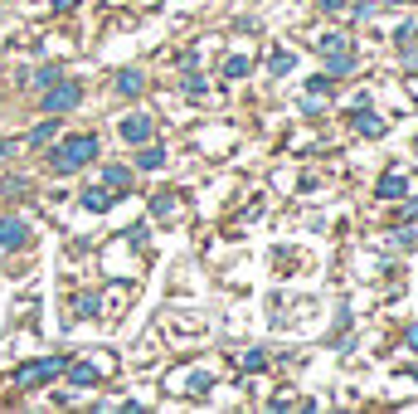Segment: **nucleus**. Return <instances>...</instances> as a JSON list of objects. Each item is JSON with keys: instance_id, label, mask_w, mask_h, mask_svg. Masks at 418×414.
Returning a JSON list of instances; mask_svg holds the SVG:
<instances>
[{"instance_id": "dca6fc26", "label": "nucleus", "mask_w": 418, "mask_h": 414, "mask_svg": "<svg viewBox=\"0 0 418 414\" xmlns=\"http://www.w3.org/2000/svg\"><path fill=\"white\" fill-rule=\"evenodd\" d=\"M263 366H268V356H263V351H243V371H248V375H258Z\"/></svg>"}, {"instance_id": "f8f14e48", "label": "nucleus", "mask_w": 418, "mask_h": 414, "mask_svg": "<svg viewBox=\"0 0 418 414\" xmlns=\"http://www.w3.org/2000/svg\"><path fill=\"white\" fill-rule=\"evenodd\" d=\"M355 132H365V137H380V132H384V122H380L375 112H360V117H355Z\"/></svg>"}, {"instance_id": "b1692460", "label": "nucleus", "mask_w": 418, "mask_h": 414, "mask_svg": "<svg viewBox=\"0 0 418 414\" xmlns=\"http://www.w3.org/2000/svg\"><path fill=\"white\" fill-rule=\"evenodd\" d=\"M316 5H321V10H340L345 0H316Z\"/></svg>"}, {"instance_id": "4be33fe9", "label": "nucleus", "mask_w": 418, "mask_h": 414, "mask_svg": "<svg viewBox=\"0 0 418 414\" xmlns=\"http://www.w3.org/2000/svg\"><path fill=\"white\" fill-rule=\"evenodd\" d=\"M375 5H380V0H360V5H355V20H370V15H375Z\"/></svg>"}, {"instance_id": "6e6552de", "label": "nucleus", "mask_w": 418, "mask_h": 414, "mask_svg": "<svg viewBox=\"0 0 418 414\" xmlns=\"http://www.w3.org/2000/svg\"><path fill=\"white\" fill-rule=\"evenodd\" d=\"M112 205H117V195H107V191H98V186L83 191V209H88V214H103V209H112Z\"/></svg>"}, {"instance_id": "aec40b11", "label": "nucleus", "mask_w": 418, "mask_h": 414, "mask_svg": "<svg viewBox=\"0 0 418 414\" xmlns=\"http://www.w3.org/2000/svg\"><path fill=\"white\" fill-rule=\"evenodd\" d=\"M49 137H54V122H39V127H34V137H29V142H34V146H44V142H49Z\"/></svg>"}, {"instance_id": "f3484780", "label": "nucleus", "mask_w": 418, "mask_h": 414, "mask_svg": "<svg viewBox=\"0 0 418 414\" xmlns=\"http://www.w3.org/2000/svg\"><path fill=\"white\" fill-rule=\"evenodd\" d=\"M414 39H418V25H399V29H394V44H399V49H409Z\"/></svg>"}, {"instance_id": "ddd939ff", "label": "nucleus", "mask_w": 418, "mask_h": 414, "mask_svg": "<svg viewBox=\"0 0 418 414\" xmlns=\"http://www.w3.org/2000/svg\"><path fill=\"white\" fill-rule=\"evenodd\" d=\"M107 186H112V191H127V186H131V171H127V166H112V171H107Z\"/></svg>"}, {"instance_id": "6ab92c4d", "label": "nucleus", "mask_w": 418, "mask_h": 414, "mask_svg": "<svg viewBox=\"0 0 418 414\" xmlns=\"http://www.w3.org/2000/svg\"><path fill=\"white\" fill-rule=\"evenodd\" d=\"M73 380H78V385H93V380H98V366H88V361L73 366Z\"/></svg>"}, {"instance_id": "393cba45", "label": "nucleus", "mask_w": 418, "mask_h": 414, "mask_svg": "<svg viewBox=\"0 0 418 414\" xmlns=\"http://www.w3.org/2000/svg\"><path fill=\"white\" fill-rule=\"evenodd\" d=\"M73 5H78V0H54V10H73Z\"/></svg>"}, {"instance_id": "9d476101", "label": "nucleus", "mask_w": 418, "mask_h": 414, "mask_svg": "<svg viewBox=\"0 0 418 414\" xmlns=\"http://www.w3.org/2000/svg\"><path fill=\"white\" fill-rule=\"evenodd\" d=\"M268 64H273V74L282 78V74H292V69H297V54H292V49H273V59H268Z\"/></svg>"}, {"instance_id": "5701e85b", "label": "nucleus", "mask_w": 418, "mask_h": 414, "mask_svg": "<svg viewBox=\"0 0 418 414\" xmlns=\"http://www.w3.org/2000/svg\"><path fill=\"white\" fill-rule=\"evenodd\" d=\"M98 312V298H78V317H93Z\"/></svg>"}, {"instance_id": "9b49d317", "label": "nucleus", "mask_w": 418, "mask_h": 414, "mask_svg": "<svg viewBox=\"0 0 418 414\" xmlns=\"http://www.w3.org/2000/svg\"><path fill=\"white\" fill-rule=\"evenodd\" d=\"M141 88H146V78H141V74H122V78H117V93H122V98H136Z\"/></svg>"}, {"instance_id": "7ed1b4c3", "label": "nucleus", "mask_w": 418, "mask_h": 414, "mask_svg": "<svg viewBox=\"0 0 418 414\" xmlns=\"http://www.w3.org/2000/svg\"><path fill=\"white\" fill-rule=\"evenodd\" d=\"M83 103V88L73 83V78H59V83H49L44 88V107L59 117V112H73V107Z\"/></svg>"}, {"instance_id": "f03ea898", "label": "nucleus", "mask_w": 418, "mask_h": 414, "mask_svg": "<svg viewBox=\"0 0 418 414\" xmlns=\"http://www.w3.org/2000/svg\"><path fill=\"white\" fill-rule=\"evenodd\" d=\"M59 371H64V361H59V356H44V361H29V366H20V371H15V385H20V390H34V385L54 380Z\"/></svg>"}, {"instance_id": "423d86ee", "label": "nucleus", "mask_w": 418, "mask_h": 414, "mask_svg": "<svg viewBox=\"0 0 418 414\" xmlns=\"http://www.w3.org/2000/svg\"><path fill=\"white\" fill-rule=\"evenodd\" d=\"M409 195V176L404 171H384L380 176V200H404Z\"/></svg>"}, {"instance_id": "4468645a", "label": "nucleus", "mask_w": 418, "mask_h": 414, "mask_svg": "<svg viewBox=\"0 0 418 414\" xmlns=\"http://www.w3.org/2000/svg\"><path fill=\"white\" fill-rule=\"evenodd\" d=\"M316 49H321V54H340V49H350V44H345V34H326Z\"/></svg>"}, {"instance_id": "a878e982", "label": "nucleus", "mask_w": 418, "mask_h": 414, "mask_svg": "<svg viewBox=\"0 0 418 414\" xmlns=\"http://www.w3.org/2000/svg\"><path fill=\"white\" fill-rule=\"evenodd\" d=\"M409 346H414V351H418V326H414V331H409Z\"/></svg>"}, {"instance_id": "bb28decb", "label": "nucleus", "mask_w": 418, "mask_h": 414, "mask_svg": "<svg viewBox=\"0 0 418 414\" xmlns=\"http://www.w3.org/2000/svg\"><path fill=\"white\" fill-rule=\"evenodd\" d=\"M380 5H404V0H380Z\"/></svg>"}, {"instance_id": "f257e3e1", "label": "nucleus", "mask_w": 418, "mask_h": 414, "mask_svg": "<svg viewBox=\"0 0 418 414\" xmlns=\"http://www.w3.org/2000/svg\"><path fill=\"white\" fill-rule=\"evenodd\" d=\"M93 156H98V137H93V132H78V137H69V142L54 146L49 166H54V176H73V171H83Z\"/></svg>"}, {"instance_id": "20e7f679", "label": "nucleus", "mask_w": 418, "mask_h": 414, "mask_svg": "<svg viewBox=\"0 0 418 414\" xmlns=\"http://www.w3.org/2000/svg\"><path fill=\"white\" fill-rule=\"evenodd\" d=\"M117 132H122L127 146H141V142H151V117H146V112H131V117L117 122Z\"/></svg>"}, {"instance_id": "0eeeda50", "label": "nucleus", "mask_w": 418, "mask_h": 414, "mask_svg": "<svg viewBox=\"0 0 418 414\" xmlns=\"http://www.w3.org/2000/svg\"><path fill=\"white\" fill-rule=\"evenodd\" d=\"M326 59V78H345L350 69H355V54L350 49H340V54H321Z\"/></svg>"}, {"instance_id": "a211bd4d", "label": "nucleus", "mask_w": 418, "mask_h": 414, "mask_svg": "<svg viewBox=\"0 0 418 414\" xmlns=\"http://www.w3.org/2000/svg\"><path fill=\"white\" fill-rule=\"evenodd\" d=\"M59 78H64V74H59V69H54V64H44V69H39V74H34V83H39V88H49V83H59Z\"/></svg>"}, {"instance_id": "39448f33", "label": "nucleus", "mask_w": 418, "mask_h": 414, "mask_svg": "<svg viewBox=\"0 0 418 414\" xmlns=\"http://www.w3.org/2000/svg\"><path fill=\"white\" fill-rule=\"evenodd\" d=\"M29 224L24 219H0V249H29Z\"/></svg>"}, {"instance_id": "2eb2a0df", "label": "nucleus", "mask_w": 418, "mask_h": 414, "mask_svg": "<svg viewBox=\"0 0 418 414\" xmlns=\"http://www.w3.org/2000/svg\"><path fill=\"white\" fill-rule=\"evenodd\" d=\"M243 74H248V59H243V54H233V59L224 64V78H243Z\"/></svg>"}, {"instance_id": "1a4fd4ad", "label": "nucleus", "mask_w": 418, "mask_h": 414, "mask_svg": "<svg viewBox=\"0 0 418 414\" xmlns=\"http://www.w3.org/2000/svg\"><path fill=\"white\" fill-rule=\"evenodd\" d=\"M136 166H141V171H161V166H166V151H161V146H151V142H141Z\"/></svg>"}, {"instance_id": "412c9836", "label": "nucleus", "mask_w": 418, "mask_h": 414, "mask_svg": "<svg viewBox=\"0 0 418 414\" xmlns=\"http://www.w3.org/2000/svg\"><path fill=\"white\" fill-rule=\"evenodd\" d=\"M185 93H190V98H205L209 83H205V78H190V83H185Z\"/></svg>"}]
</instances>
